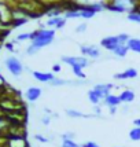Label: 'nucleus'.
Segmentation results:
<instances>
[{"label": "nucleus", "mask_w": 140, "mask_h": 147, "mask_svg": "<svg viewBox=\"0 0 140 147\" xmlns=\"http://www.w3.org/2000/svg\"><path fill=\"white\" fill-rule=\"evenodd\" d=\"M81 147H100L99 146V144H98V143H95V142H85V143H83V144H81Z\"/></svg>", "instance_id": "27"}, {"label": "nucleus", "mask_w": 140, "mask_h": 147, "mask_svg": "<svg viewBox=\"0 0 140 147\" xmlns=\"http://www.w3.org/2000/svg\"><path fill=\"white\" fill-rule=\"evenodd\" d=\"M66 114L69 115L70 118H89V117H92V115L84 114V113L78 111V110H74V109H67L66 110Z\"/></svg>", "instance_id": "18"}, {"label": "nucleus", "mask_w": 140, "mask_h": 147, "mask_svg": "<svg viewBox=\"0 0 140 147\" xmlns=\"http://www.w3.org/2000/svg\"><path fill=\"white\" fill-rule=\"evenodd\" d=\"M61 147H81V144H78L73 139H62V144Z\"/></svg>", "instance_id": "22"}, {"label": "nucleus", "mask_w": 140, "mask_h": 147, "mask_svg": "<svg viewBox=\"0 0 140 147\" xmlns=\"http://www.w3.org/2000/svg\"><path fill=\"white\" fill-rule=\"evenodd\" d=\"M128 21H131V22H135V24H140V13L139 11H131V13L128 14Z\"/></svg>", "instance_id": "20"}, {"label": "nucleus", "mask_w": 140, "mask_h": 147, "mask_svg": "<svg viewBox=\"0 0 140 147\" xmlns=\"http://www.w3.org/2000/svg\"><path fill=\"white\" fill-rule=\"evenodd\" d=\"M87 96H88V100L92 103L94 106H100V103H103V99L98 95V92H96L94 88H91V90L88 91Z\"/></svg>", "instance_id": "15"}, {"label": "nucleus", "mask_w": 140, "mask_h": 147, "mask_svg": "<svg viewBox=\"0 0 140 147\" xmlns=\"http://www.w3.org/2000/svg\"><path fill=\"white\" fill-rule=\"evenodd\" d=\"M113 84H107V83H103V84H95L94 85V90L98 92V95L100 96L102 99H104L107 95L111 94V90H113Z\"/></svg>", "instance_id": "9"}, {"label": "nucleus", "mask_w": 140, "mask_h": 147, "mask_svg": "<svg viewBox=\"0 0 140 147\" xmlns=\"http://www.w3.org/2000/svg\"><path fill=\"white\" fill-rule=\"evenodd\" d=\"M61 70H62V66H61L59 63L52 65V73H59Z\"/></svg>", "instance_id": "28"}, {"label": "nucleus", "mask_w": 140, "mask_h": 147, "mask_svg": "<svg viewBox=\"0 0 140 147\" xmlns=\"http://www.w3.org/2000/svg\"><path fill=\"white\" fill-rule=\"evenodd\" d=\"M25 40H32V33H22L17 36V41H25Z\"/></svg>", "instance_id": "23"}, {"label": "nucleus", "mask_w": 140, "mask_h": 147, "mask_svg": "<svg viewBox=\"0 0 140 147\" xmlns=\"http://www.w3.org/2000/svg\"><path fill=\"white\" fill-rule=\"evenodd\" d=\"M37 51H38L37 48H34V47L30 44L28 47V50H26V54H28V55H34V54H37Z\"/></svg>", "instance_id": "24"}, {"label": "nucleus", "mask_w": 140, "mask_h": 147, "mask_svg": "<svg viewBox=\"0 0 140 147\" xmlns=\"http://www.w3.org/2000/svg\"><path fill=\"white\" fill-rule=\"evenodd\" d=\"M66 25V18L62 15H58V17H50L47 21V26H51L54 29H62Z\"/></svg>", "instance_id": "11"}, {"label": "nucleus", "mask_w": 140, "mask_h": 147, "mask_svg": "<svg viewBox=\"0 0 140 147\" xmlns=\"http://www.w3.org/2000/svg\"><path fill=\"white\" fill-rule=\"evenodd\" d=\"M118 96H120L121 102L127 103V105L132 103L135 99H136V94H135V91H132V90H124Z\"/></svg>", "instance_id": "14"}, {"label": "nucleus", "mask_w": 140, "mask_h": 147, "mask_svg": "<svg viewBox=\"0 0 140 147\" xmlns=\"http://www.w3.org/2000/svg\"><path fill=\"white\" fill-rule=\"evenodd\" d=\"M128 136H129V139L132 142H140V128L139 127H133L129 131Z\"/></svg>", "instance_id": "19"}, {"label": "nucleus", "mask_w": 140, "mask_h": 147, "mask_svg": "<svg viewBox=\"0 0 140 147\" xmlns=\"http://www.w3.org/2000/svg\"><path fill=\"white\" fill-rule=\"evenodd\" d=\"M128 52H129V50H128V45L127 44H122V45H118V47H117V48H115L111 54H113L114 57H117V58H125L128 55Z\"/></svg>", "instance_id": "17"}, {"label": "nucleus", "mask_w": 140, "mask_h": 147, "mask_svg": "<svg viewBox=\"0 0 140 147\" xmlns=\"http://www.w3.org/2000/svg\"><path fill=\"white\" fill-rule=\"evenodd\" d=\"M129 38L131 37L128 36L127 33H120V34H115V36H107V37L100 40V45H102L104 50L113 52L118 45L127 44Z\"/></svg>", "instance_id": "3"}, {"label": "nucleus", "mask_w": 140, "mask_h": 147, "mask_svg": "<svg viewBox=\"0 0 140 147\" xmlns=\"http://www.w3.org/2000/svg\"><path fill=\"white\" fill-rule=\"evenodd\" d=\"M137 74L139 73H137V70L135 67H128V69H125L121 73L114 74V78L115 80H133V78L137 77Z\"/></svg>", "instance_id": "10"}, {"label": "nucleus", "mask_w": 140, "mask_h": 147, "mask_svg": "<svg viewBox=\"0 0 140 147\" xmlns=\"http://www.w3.org/2000/svg\"><path fill=\"white\" fill-rule=\"evenodd\" d=\"M6 67H7V70L10 71L13 76L15 77H18L22 74V71H24V66H22V62L19 61L18 58H15V57H8L6 59Z\"/></svg>", "instance_id": "4"}, {"label": "nucleus", "mask_w": 140, "mask_h": 147, "mask_svg": "<svg viewBox=\"0 0 140 147\" xmlns=\"http://www.w3.org/2000/svg\"><path fill=\"white\" fill-rule=\"evenodd\" d=\"M62 62H65L66 65H69L70 67H88L89 61L88 58L83 57H62Z\"/></svg>", "instance_id": "6"}, {"label": "nucleus", "mask_w": 140, "mask_h": 147, "mask_svg": "<svg viewBox=\"0 0 140 147\" xmlns=\"http://www.w3.org/2000/svg\"><path fill=\"white\" fill-rule=\"evenodd\" d=\"M34 139L37 142H40V143H48V139H47L45 136H43V135H36Z\"/></svg>", "instance_id": "26"}, {"label": "nucleus", "mask_w": 140, "mask_h": 147, "mask_svg": "<svg viewBox=\"0 0 140 147\" xmlns=\"http://www.w3.org/2000/svg\"><path fill=\"white\" fill-rule=\"evenodd\" d=\"M139 1H140V0H139Z\"/></svg>", "instance_id": "33"}, {"label": "nucleus", "mask_w": 140, "mask_h": 147, "mask_svg": "<svg viewBox=\"0 0 140 147\" xmlns=\"http://www.w3.org/2000/svg\"><path fill=\"white\" fill-rule=\"evenodd\" d=\"M41 94H43L41 88H38V87H30V88L26 90L25 96H26V99H28L29 102H36L37 99H40Z\"/></svg>", "instance_id": "12"}, {"label": "nucleus", "mask_w": 140, "mask_h": 147, "mask_svg": "<svg viewBox=\"0 0 140 147\" xmlns=\"http://www.w3.org/2000/svg\"><path fill=\"white\" fill-rule=\"evenodd\" d=\"M62 139H74V134L73 132H69V134H63L61 136Z\"/></svg>", "instance_id": "30"}, {"label": "nucleus", "mask_w": 140, "mask_h": 147, "mask_svg": "<svg viewBox=\"0 0 140 147\" xmlns=\"http://www.w3.org/2000/svg\"><path fill=\"white\" fill-rule=\"evenodd\" d=\"M4 147H29L25 135H7Z\"/></svg>", "instance_id": "5"}, {"label": "nucleus", "mask_w": 140, "mask_h": 147, "mask_svg": "<svg viewBox=\"0 0 140 147\" xmlns=\"http://www.w3.org/2000/svg\"><path fill=\"white\" fill-rule=\"evenodd\" d=\"M80 51L81 55L85 58H92V59H98V58L102 55L100 50L96 47V45H81L80 47Z\"/></svg>", "instance_id": "7"}, {"label": "nucleus", "mask_w": 140, "mask_h": 147, "mask_svg": "<svg viewBox=\"0 0 140 147\" xmlns=\"http://www.w3.org/2000/svg\"><path fill=\"white\" fill-rule=\"evenodd\" d=\"M87 30V24H80V25L76 28V32L77 33H84Z\"/></svg>", "instance_id": "25"}, {"label": "nucleus", "mask_w": 140, "mask_h": 147, "mask_svg": "<svg viewBox=\"0 0 140 147\" xmlns=\"http://www.w3.org/2000/svg\"><path fill=\"white\" fill-rule=\"evenodd\" d=\"M137 3H139V0H108L104 4V8L108 11H113V13L129 14L131 11H135Z\"/></svg>", "instance_id": "2"}, {"label": "nucleus", "mask_w": 140, "mask_h": 147, "mask_svg": "<svg viewBox=\"0 0 140 147\" xmlns=\"http://www.w3.org/2000/svg\"><path fill=\"white\" fill-rule=\"evenodd\" d=\"M33 74V77H34V80H37L38 83H51L52 80L55 78V74L54 73H50V71H38V70H36V71H33L32 73Z\"/></svg>", "instance_id": "8"}, {"label": "nucleus", "mask_w": 140, "mask_h": 147, "mask_svg": "<svg viewBox=\"0 0 140 147\" xmlns=\"http://www.w3.org/2000/svg\"><path fill=\"white\" fill-rule=\"evenodd\" d=\"M133 125L140 128V117H139V118H136V120H133Z\"/></svg>", "instance_id": "31"}, {"label": "nucleus", "mask_w": 140, "mask_h": 147, "mask_svg": "<svg viewBox=\"0 0 140 147\" xmlns=\"http://www.w3.org/2000/svg\"><path fill=\"white\" fill-rule=\"evenodd\" d=\"M95 114H100L102 113V110H100V106H95Z\"/></svg>", "instance_id": "32"}, {"label": "nucleus", "mask_w": 140, "mask_h": 147, "mask_svg": "<svg viewBox=\"0 0 140 147\" xmlns=\"http://www.w3.org/2000/svg\"><path fill=\"white\" fill-rule=\"evenodd\" d=\"M55 38V29H36L32 32V45L37 50L48 47Z\"/></svg>", "instance_id": "1"}, {"label": "nucleus", "mask_w": 140, "mask_h": 147, "mask_svg": "<svg viewBox=\"0 0 140 147\" xmlns=\"http://www.w3.org/2000/svg\"><path fill=\"white\" fill-rule=\"evenodd\" d=\"M41 122H43L44 125H50V122H51V117H50V115H44V117L41 118Z\"/></svg>", "instance_id": "29"}, {"label": "nucleus", "mask_w": 140, "mask_h": 147, "mask_svg": "<svg viewBox=\"0 0 140 147\" xmlns=\"http://www.w3.org/2000/svg\"><path fill=\"white\" fill-rule=\"evenodd\" d=\"M121 103L122 102H121V99H120V96L114 95V94H110V95H107L104 99H103V105L107 106L108 109H111V107H118Z\"/></svg>", "instance_id": "13"}, {"label": "nucleus", "mask_w": 140, "mask_h": 147, "mask_svg": "<svg viewBox=\"0 0 140 147\" xmlns=\"http://www.w3.org/2000/svg\"><path fill=\"white\" fill-rule=\"evenodd\" d=\"M71 83H73V81H69V80H63V78H58V77H55L51 83H50V85H52V87H61V85H66V84H71Z\"/></svg>", "instance_id": "21"}, {"label": "nucleus", "mask_w": 140, "mask_h": 147, "mask_svg": "<svg viewBox=\"0 0 140 147\" xmlns=\"http://www.w3.org/2000/svg\"><path fill=\"white\" fill-rule=\"evenodd\" d=\"M128 50L135 52V54H140V38L137 37H131L128 40Z\"/></svg>", "instance_id": "16"}]
</instances>
